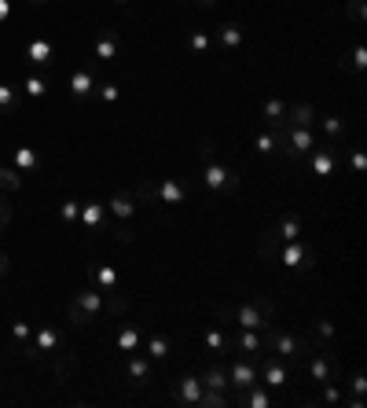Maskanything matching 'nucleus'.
Returning <instances> with one entry per match:
<instances>
[{
  "label": "nucleus",
  "instance_id": "nucleus-1",
  "mask_svg": "<svg viewBox=\"0 0 367 408\" xmlns=\"http://www.w3.org/2000/svg\"><path fill=\"white\" fill-rule=\"evenodd\" d=\"M199 159H202L199 177H202V184L213 191V195H224V191H235V188H239V177H235L231 169L217 159V147H213L209 136L199 140Z\"/></svg>",
  "mask_w": 367,
  "mask_h": 408
},
{
  "label": "nucleus",
  "instance_id": "nucleus-2",
  "mask_svg": "<svg viewBox=\"0 0 367 408\" xmlns=\"http://www.w3.org/2000/svg\"><path fill=\"white\" fill-rule=\"evenodd\" d=\"M261 331H265V335H261V338H265V350H272L275 357H283V360H305V357L312 353V346H309L305 338L283 335V331L272 328V324H265Z\"/></svg>",
  "mask_w": 367,
  "mask_h": 408
},
{
  "label": "nucleus",
  "instance_id": "nucleus-3",
  "mask_svg": "<svg viewBox=\"0 0 367 408\" xmlns=\"http://www.w3.org/2000/svg\"><path fill=\"white\" fill-rule=\"evenodd\" d=\"M224 372H228V386H235V390H250L253 382H261V372H257V357H246V353H239V357H231L228 364H224Z\"/></svg>",
  "mask_w": 367,
  "mask_h": 408
},
{
  "label": "nucleus",
  "instance_id": "nucleus-4",
  "mask_svg": "<svg viewBox=\"0 0 367 408\" xmlns=\"http://www.w3.org/2000/svg\"><path fill=\"white\" fill-rule=\"evenodd\" d=\"M257 372H261V382L272 386V390H287V386H290V372H287L283 357H275L272 350L257 353Z\"/></svg>",
  "mask_w": 367,
  "mask_h": 408
},
{
  "label": "nucleus",
  "instance_id": "nucleus-5",
  "mask_svg": "<svg viewBox=\"0 0 367 408\" xmlns=\"http://www.w3.org/2000/svg\"><path fill=\"white\" fill-rule=\"evenodd\" d=\"M279 262L287 269H294V272H309L312 269V247L301 243V240H290V243H283V250H279Z\"/></svg>",
  "mask_w": 367,
  "mask_h": 408
},
{
  "label": "nucleus",
  "instance_id": "nucleus-6",
  "mask_svg": "<svg viewBox=\"0 0 367 408\" xmlns=\"http://www.w3.org/2000/svg\"><path fill=\"white\" fill-rule=\"evenodd\" d=\"M309 159V169L319 177V181H327L331 173H334V166H338V144H327V147H312V151L305 155Z\"/></svg>",
  "mask_w": 367,
  "mask_h": 408
},
{
  "label": "nucleus",
  "instance_id": "nucleus-7",
  "mask_svg": "<svg viewBox=\"0 0 367 408\" xmlns=\"http://www.w3.org/2000/svg\"><path fill=\"white\" fill-rule=\"evenodd\" d=\"M231 324H235V328H250V331H261V328L268 324V316H265V309L257 306V298H253V302H243L239 309H231Z\"/></svg>",
  "mask_w": 367,
  "mask_h": 408
},
{
  "label": "nucleus",
  "instance_id": "nucleus-8",
  "mask_svg": "<svg viewBox=\"0 0 367 408\" xmlns=\"http://www.w3.org/2000/svg\"><path fill=\"white\" fill-rule=\"evenodd\" d=\"M202 379L199 375H180L177 382H172V397H177V404H187V408H195L202 401Z\"/></svg>",
  "mask_w": 367,
  "mask_h": 408
},
{
  "label": "nucleus",
  "instance_id": "nucleus-9",
  "mask_svg": "<svg viewBox=\"0 0 367 408\" xmlns=\"http://www.w3.org/2000/svg\"><path fill=\"white\" fill-rule=\"evenodd\" d=\"M155 199L162 206H184L187 203V184L180 177H165V181L155 184Z\"/></svg>",
  "mask_w": 367,
  "mask_h": 408
},
{
  "label": "nucleus",
  "instance_id": "nucleus-10",
  "mask_svg": "<svg viewBox=\"0 0 367 408\" xmlns=\"http://www.w3.org/2000/svg\"><path fill=\"white\" fill-rule=\"evenodd\" d=\"M331 357H334V353H316V350L305 357V360H309V375H312L319 386L334 379V360H331Z\"/></svg>",
  "mask_w": 367,
  "mask_h": 408
},
{
  "label": "nucleus",
  "instance_id": "nucleus-11",
  "mask_svg": "<svg viewBox=\"0 0 367 408\" xmlns=\"http://www.w3.org/2000/svg\"><path fill=\"white\" fill-rule=\"evenodd\" d=\"M231 350H239V353H246V357H257V353L265 350V338H261V331L239 328V335L231 338Z\"/></svg>",
  "mask_w": 367,
  "mask_h": 408
},
{
  "label": "nucleus",
  "instance_id": "nucleus-12",
  "mask_svg": "<svg viewBox=\"0 0 367 408\" xmlns=\"http://www.w3.org/2000/svg\"><path fill=\"white\" fill-rule=\"evenodd\" d=\"M202 346H206L209 353H217V357L231 353V338H228L224 324H213V328H206V335H202Z\"/></svg>",
  "mask_w": 367,
  "mask_h": 408
},
{
  "label": "nucleus",
  "instance_id": "nucleus-13",
  "mask_svg": "<svg viewBox=\"0 0 367 408\" xmlns=\"http://www.w3.org/2000/svg\"><path fill=\"white\" fill-rule=\"evenodd\" d=\"M26 59L37 63V67H48V63L55 59L52 41H48V37H33V41H26Z\"/></svg>",
  "mask_w": 367,
  "mask_h": 408
},
{
  "label": "nucleus",
  "instance_id": "nucleus-14",
  "mask_svg": "<svg viewBox=\"0 0 367 408\" xmlns=\"http://www.w3.org/2000/svg\"><path fill=\"white\" fill-rule=\"evenodd\" d=\"M89 232H99L106 225V203H84L81 206V218H77Z\"/></svg>",
  "mask_w": 367,
  "mask_h": 408
},
{
  "label": "nucleus",
  "instance_id": "nucleus-15",
  "mask_svg": "<svg viewBox=\"0 0 367 408\" xmlns=\"http://www.w3.org/2000/svg\"><path fill=\"white\" fill-rule=\"evenodd\" d=\"M92 92H96L92 70H74V74H70V96H74V100H89Z\"/></svg>",
  "mask_w": 367,
  "mask_h": 408
},
{
  "label": "nucleus",
  "instance_id": "nucleus-16",
  "mask_svg": "<svg viewBox=\"0 0 367 408\" xmlns=\"http://www.w3.org/2000/svg\"><path fill=\"white\" fill-rule=\"evenodd\" d=\"M11 166L18 169V173H33V169L40 166V155H37V147H15L11 151Z\"/></svg>",
  "mask_w": 367,
  "mask_h": 408
},
{
  "label": "nucleus",
  "instance_id": "nucleus-17",
  "mask_svg": "<svg viewBox=\"0 0 367 408\" xmlns=\"http://www.w3.org/2000/svg\"><path fill=\"white\" fill-rule=\"evenodd\" d=\"M136 199H128V195H114L111 199V206H106V213L111 218H118V221H125V225H133V218H136Z\"/></svg>",
  "mask_w": 367,
  "mask_h": 408
},
{
  "label": "nucleus",
  "instance_id": "nucleus-18",
  "mask_svg": "<svg viewBox=\"0 0 367 408\" xmlns=\"http://www.w3.org/2000/svg\"><path fill=\"white\" fill-rule=\"evenodd\" d=\"M199 379H202L206 390H213V394H224V390H228V372H224V364H209V368H206Z\"/></svg>",
  "mask_w": 367,
  "mask_h": 408
},
{
  "label": "nucleus",
  "instance_id": "nucleus-19",
  "mask_svg": "<svg viewBox=\"0 0 367 408\" xmlns=\"http://www.w3.org/2000/svg\"><path fill=\"white\" fill-rule=\"evenodd\" d=\"M283 118H287V100H275V96H272V100L261 103V122H265V125L275 129V125H283Z\"/></svg>",
  "mask_w": 367,
  "mask_h": 408
},
{
  "label": "nucleus",
  "instance_id": "nucleus-20",
  "mask_svg": "<svg viewBox=\"0 0 367 408\" xmlns=\"http://www.w3.org/2000/svg\"><path fill=\"white\" fill-rule=\"evenodd\" d=\"M312 122H316V107H312V103H294V107H287L283 125H309V129H312Z\"/></svg>",
  "mask_w": 367,
  "mask_h": 408
},
{
  "label": "nucleus",
  "instance_id": "nucleus-21",
  "mask_svg": "<svg viewBox=\"0 0 367 408\" xmlns=\"http://www.w3.org/2000/svg\"><path fill=\"white\" fill-rule=\"evenodd\" d=\"M59 346V331L55 328H37V335H33V350H30V357H37V353H52Z\"/></svg>",
  "mask_w": 367,
  "mask_h": 408
},
{
  "label": "nucleus",
  "instance_id": "nucleus-22",
  "mask_svg": "<svg viewBox=\"0 0 367 408\" xmlns=\"http://www.w3.org/2000/svg\"><path fill=\"white\" fill-rule=\"evenodd\" d=\"M114 346H118V353H136L140 350V324H125L114 338Z\"/></svg>",
  "mask_w": 367,
  "mask_h": 408
},
{
  "label": "nucleus",
  "instance_id": "nucleus-23",
  "mask_svg": "<svg viewBox=\"0 0 367 408\" xmlns=\"http://www.w3.org/2000/svg\"><path fill=\"white\" fill-rule=\"evenodd\" d=\"M217 41H221V48H239L243 45V26L239 23H221L217 26Z\"/></svg>",
  "mask_w": 367,
  "mask_h": 408
},
{
  "label": "nucleus",
  "instance_id": "nucleus-24",
  "mask_svg": "<svg viewBox=\"0 0 367 408\" xmlns=\"http://www.w3.org/2000/svg\"><path fill=\"white\" fill-rule=\"evenodd\" d=\"M275 235H279V243L301 240V221L294 218V213H287V218H279V225H275Z\"/></svg>",
  "mask_w": 367,
  "mask_h": 408
},
{
  "label": "nucleus",
  "instance_id": "nucleus-25",
  "mask_svg": "<svg viewBox=\"0 0 367 408\" xmlns=\"http://www.w3.org/2000/svg\"><path fill=\"white\" fill-rule=\"evenodd\" d=\"M92 276H96L99 291H114L118 287V269L114 265H92Z\"/></svg>",
  "mask_w": 367,
  "mask_h": 408
},
{
  "label": "nucleus",
  "instance_id": "nucleus-26",
  "mask_svg": "<svg viewBox=\"0 0 367 408\" xmlns=\"http://www.w3.org/2000/svg\"><path fill=\"white\" fill-rule=\"evenodd\" d=\"M169 350H172V342H169L165 335H150V338H147V357H150V360H165Z\"/></svg>",
  "mask_w": 367,
  "mask_h": 408
},
{
  "label": "nucleus",
  "instance_id": "nucleus-27",
  "mask_svg": "<svg viewBox=\"0 0 367 408\" xmlns=\"http://www.w3.org/2000/svg\"><path fill=\"white\" fill-rule=\"evenodd\" d=\"M128 379L143 386L150 379V360L147 357H128Z\"/></svg>",
  "mask_w": 367,
  "mask_h": 408
},
{
  "label": "nucleus",
  "instance_id": "nucleus-28",
  "mask_svg": "<svg viewBox=\"0 0 367 408\" xmlns=\"http://www.w3.org/2000/svg\"><path fill=\"white\" fill-rule=\"evenodd\" d=\"M92 55H96L99 63H111V59L118 55V41H114L111 33H103V37L96 41V52H92Z\"/></svg>",
  "mask_w": 367,
  "mask_h": 408
},
{
  "label": "nucleus",
  "instance_id": "nucleus-29",
  "mask_svg": "<svg viewBox=\"0 0 367 408\" xmlns=\"http://www.w3.org/2000/svg\"><path fill=\"white\" fill-rule=\"evenodd\" d=\"M0 188L4 191H23V173L15 166H0Z\"/></svg>",
  "mask_w": 367,
  "mask_h": 408
},
{
  "label": "nucleus",
  "instance_id": "nucleus-30",
  "mask_svg": "<svg viewBox=\"0 0 367 408\" xmlns=\"http://www.w3.org/2000/svg\"><path fill=\"white\" fill-rule=\"evenodd\" d=\"M275 250H279V235H275V228L261 232V240H257V254H261V257H275Z\"/></svg>",
  "mask_w": 367,
  "mask_h": 408
},
{
  "label": "nucleus",
  "instance_id": "nucleus-31",
  "mask_svg": "<svg viewBox=\"0 0 367 408\" xmlns=\"http://www.w3.org/2000/svg\"><path fill=\"white\" fill-rule=\"evenodd\" d=\"M23 92H26L30 100H40V96H45V92H48V81H45V77H40V74H30V77L23 81Z\"/></svg>",
  "mask_w": 367,
  "mask_h": 408
},
{
  "label": "nucleus",
  "instance_id": "nucleus-32",
  "mask_svg": "<svg viewBox=\"0 0 367 408\" xmlns=\"http://www.w3.org/2000/svg\"><path fill=\"white\" fill-rule=\"evenodd\" d=\"M187 48H191V52H199V55H209L213 41H209V33H206V30H195V33L187 37Z\"/></svg>",
  "mask_w": 367,
  "mask_h": 408
},
{
  "label": "nucleus",
  "instance_id": "nucleus-33",
  "mask_svg": "<svg viewBox=\"0 0 367 408\" xmlns=\"http://www.w3.org/2000/svg\"><path fill=\"white\" fill-rule=\"evenodd\" d=\"M323 129H327L331 144H338V140L345 136V125H341V118H338V114H323Z\"/></svg>",
  "mask_w": 367,
  "mask_h": 408
},
{
  "label": "nucleus",
  "instance_id": "nucleus-34",
  "mask_svg": "<svg viewBox=\"0 0 367 408\" xmlns=\"http://www.w3.org/2000/svg\"><path fill=\"white\" fill-rule=\"evenodd\" d=\"M59 218L67 221V225H74V221L81 218V203H77V199H62V203H59Z\"/></svg>",
  "mask_w": 367,
  "mask_h": 408
},
{
  "label": "nucleus",
  "instance_id": "nucleus-35",
  "mask_svg": "<svg viewBox=\"0 0 367 408\" xmlns=\"http://www.w3.org/2000/svg\"><path fill=\"white\" fill-rule=\"evenodd\" d=\"M15 96H18V89H15V85L0 81V114H8L11 107H15Z\"/></svg>",
  "mask_w": 367,
  "mask_h": 408
},
{
  "label": "nucleus",
  "instance_id": "nucleus-36",
  "mask_svg": "<svg viewBox=\"0 0 367 408\" xmlns=\"http://www.w3.org/2000/svg\"><path fill=\"white\" fill-rule=\"evenodd\" d=\"M253 147H257V155H275V133H257V140H253Z\"/></svg>",
  "mask_w": 367,
  "mask_h": 408
},
{
  "label": "nucleus",
  "instance_id": "nucleus-37",
  "mask_svg": "<svg viewBox=\"0 0 367 408\" xmlns=\"http://www.w3.org/2000/svg\"><path fill=\"white\" fill-rule=\"evenodd\" d=\"M345 67H353V70H367V48H363V45H356V48H353V55H349V63L341 59V70H345Z\"/></svg>",
  "mask_w": 367,
  "mask_h": 408
},
{
  "label": "nucleus",
  "instance_id": "nucleus-38",
  "mask_svg": "<svg viewBox=\"0 0 367 408\" xmlns=\"http://www.w3.org/2000/svg\"><path fill=\"white\" fill-rule=\"evenodd\" d=\"M96 96H99L103 103H114V100L121 96V89H118L114 81H103V85H96Z\"/></svg>",
  "mask_w": 367,
  "mask_h": 408
},
{
  "label": "nucleus",
  "instance_id": "nucleus-39",
  "mask_svg": "<svg viewBox=\"0 0 367 408\" xmlns=\"http://www.w3.org/2000/svg\"><path fill=\"white\" fill-rule=\"evenodd\" d=\"M349 390H353V397H367V375H363V372H353V375H349Z\"/></svg>",
  "mask_w": 367,
  "mask_h": 408
},
{
  "label": "nucleus",
  "instance_id": "nucleus-40",
  "mask_svg": "<svg viewBox=\"0 0 367 408\" xmlns=\"http://www.w3.org/2000/svg\"><path fill=\"white\" fill-rule=\"evenodd\" d=\"M30 335H33V328L26 324V320H15V324H11V338L15 342H30Z\"/></svg>",
  "mask_w": 367,
  "mask_h": 408
},
{
  "label": "nucleus",
  "instance_id": "nucleus-41",
  "mask_svg": "<svg viewBox=\"0 0 367 408\" xmlns=\"http://www.w3.org/2000/svg\"><path fill=\"white\" fill-rule=\"evenodd\" d=\"M323 401H327V404H338V401H341V390H338L334 382H323Z\"/></svg>",
  "mask_w": 367,
  "mask_h": 408
},
{
  "label": "nucleus",
  "instance_id": "nucleus-42",
  "mask_svg": "<svg viewBox=\"0 0 367 408\" xmlns=\"http://www.w3.org/2000/svg\"><path fill=\"white\" fill-rule=\"evenodd\" d=\"M316 331H319L323 338H327V342L334 338V324H331V320H327V316H319V320H316Z\"/></svg>",
  "mask_w": 367,
  "mask_h": 408
},
{
  "label": "nucleus",
  "instance_id": "nucleus-43",
  "mask_svg": "<svg viewBox=\"0 0 367 408\" xmlns=\"http://www.w3.org/2000/svg\"><path fill=\"white\" fill-rule=\"evenodd\" d=\"M363 169H367V159H363V151H353V173L360 177Z\"/></svg>",
  "mask_w": 367,
  "mask_h": 408
},
{
  "label": "nucleus",
  "instance_id": "nucleus-44",
  "mask_svg": "<svg viewBox=\"0 0 367 408\" xmlns=\"http://www.w3.org/2000/svg\"><path fill=\"white\" fill-rule=\"evenodd\" d=\"M11 11H15V0H0V23H8Z\"/></svg>",
  "mask_w": 367,
  "mask_h": 408
},
{
  "label": "nucleus",
  "instance_id": "nucleus-45",
  "mask_svg": "<svg viewBox=\"0 0 367 408\" xmlns=\"http://www.w3.org/2000/svg\"><path fill=\"white\" fill-rule=\"evenodd\" d=\"M349 11H353V23H363V0H353Z\"/></svg>",
  "mask_w": 367,
  "mask_h": 408
},
{
  "label": "nucleus",
  "instance_id": "nucleus-46",
  "mask_svg": "<svg viewBox=\"0 0 367 408\" xmlns=\"http://www.w3.org/2000/svg\"><path fill=\"white\" fill-rule=\"evenodd\" d=\"M8 218H11V210H8L4 203H0V228H4V225H8Z\"/></svg>",
  "mask_w": 367,
  "mask_h": 408
},
{
  "label": "nucleus",
  "instance_id": "nucleus-47",
  "mask_svg": "<svg viewBox=\"0 0 367 408\" xmlns=\"http://www.w3.org/2000/svg\"><path fill=\"white\" fill-rule=\"evenodd\" d=\"M4 272H8V257H4V254H0V276H4Z\"/></svg>",
  "mask_w": 367,
  "mask_h": 408
},
{
  "label": "nucleus",
  "instance_id": "nucleus-48",
  "mask_svg": "<svg viewBox=\"0 0 367 408\" xmlns=\"http://www.w3.org/2000/svg\"><path fill=\"white\" fill-rule=\"evenodd\" d=\"M195 4H199V8H213V4H217V0H195Z\"/></svg>",
  "mask_w": 367,
  "mask_h": 408
},
{
  "label": "nucleus",
  "instance_id": "nucleus-49",
  "mask_svg": "<svg viewBox=\"0 0 367 408\" xmlns=\"http://www.w3.org/2000/svg\"><path fill=\"white\" fill-rule=\"evenodd\" d=\"M33 4H45V0H33Z\"/></svg>",
  "mask_w": 367,
  "mask_h": 408
},
{
  "label": "nucleus",
  "instance_id": "nucleus-50",
  "mask_svg": "<svg viewBox=\"0 0 367 408\" xmlns=\"http://www.w3.org/2000/svg\"><path fill=\"white\" fill-rule=\"evenodd\" d=\"M118 4H128V0H118Z\"/></svg>",
  "mask_w": 367,
  "mask_h": 408
}]
</instances>
